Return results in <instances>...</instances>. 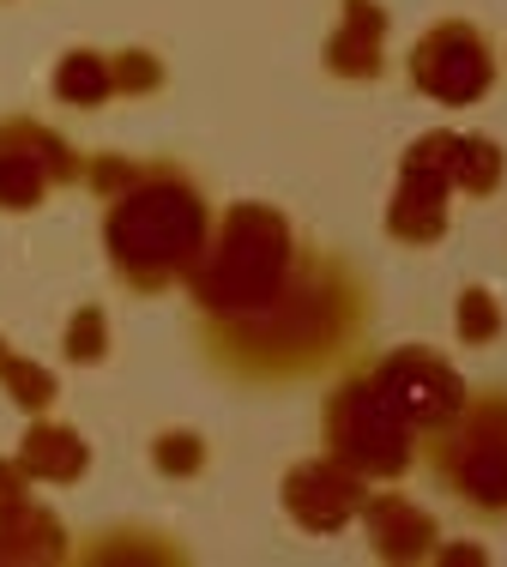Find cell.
<instances>
[{
	"label": "cell",
	"mask_w": 507,
	"mask_h": 567,
	"mask_svg": "<svg viewBox=\"0 0 507 567\" xmlns=\"http://www.w3.org/2000/svg\"><path fill=\"white\" fill-rule=\"evenodd\" d=\"M411 85L423 97L447 103V110H465V103L489 97V85H496V49L477 24L442 19L411 43Z\"/></svg>",
	"instance_id": "8"
},
{
	"label": "cell",
	"mask_w": 507,
	"mask_h": 567,
	"mask_svg": "<svg viewBox=\"0 0 507 567\" xmlns=\"http://www.w3.org/2000/svg\"><path fill=\"white\" fill-rule=\"evenodd\" d=\"M211 229L218 218L199 175L176 157H145V169L103 206V254L122 290L164 296L194 278Z\"/></svg>",
	"instance_id": "2"
},
{
	"label": "cell",
	"mask_w": 507,
	"mask_h": 567,
	"mask_svg": "<svg viewBox=\"0 0 507 567\" xmlns=\"http://www.w3.org/2000/svg\"><path fill=\"white\" fill-rule=\"evenodd\" d=\"M320 447L369 483H399L423 458V435L381 393L375 369H344V381L320 404Z\"/></svg>",
	"instance_id": "5"
},
{
	"label": "cell",
	"mask_w": 507,
	"mask_h": 567,
	"mask_svg": "<svg viewBox=\"0 0 507 567\" xmlns=\"http://www.w3.org/2000/svg\"><path fill=\"white\" fill-rule=\"evenodd\" d=\"M369 369H375L381 393L399 404V416H405L417 435L453 423V416L465 411V399H472V386L459 381V369H453L447 357H435V350H423V344H399V350H386L381 362H369Z\"/></svg>",
	"instance_id": "9"
},
{
	"label": "cell",
	"mask_w": 507,
	"mask_h": 567,
	"mask_svg": "<svg viewBox=\"0 0 507 567\" xmlns=\"http://www.w3.org/2000/svg\"><path fill=\"white\" fill-rule=\"evenodd\" d=\"M31 489H37L31 471H24L19 458H0V519L19 513V507H31Z\"/></svg>",
	"instance_id": "23"
},
{
	"label": "cell",
	"mask_w": 507,
	"mask_h": 567,
	"mask_svg": "<svg viewBox=\"0 0 507 567\" xmlns=\"http://www.w3.org/2000/svg\"><path fill=\"white\" fill-rule=\"evenodd\" d=\"M110 61H115V97H152V91H164V61L152 49H122Z\"/></svg>",
	"instance_id": "22"
},
{
	"label": "cell",
	"mask_w": 507,
	"mask_h": 567,
	"mask_svg": "<svg viewBox=\"0 0 507 567\" xmlns=\"http://www.w3.org/2000/svg\"><path fill=\"white\" fill-rule=\"evenodd\" d=\"M152 465H157V477L188 483L206 471V441H199L194 429H164V435L152 441Z\"/></svg>",
	"instance_id": "19"
},
{
	"label": "cell",
	"mask_w": 507,
	"mask_h": 567,
	"mask_svg": "<svg viewBox=\"0 0 507 567\" xmlns=\"http://www.w3.org/2000/svg\"><path fill=\"white\" fill-rule=\"evenodd\" d=\"M375 327V290L339 248H309L290 284L254 315H194V350L218 381L248 393L356 369Z\"/></svg>",
	"instance_id": "1"
},
{
	"label": "cell",
	"mask_w": 507,
	"mask_h": 567,
	"mask_svg": "<svg viewBox=\"0 0 507 567\" xmlns=\"http://www.w3.org/2000/svg\"><path fill=\"white\" fill-rule=\"evenodd\" d=\"M278 495H284V513L302 525V532L332 537V532H344L351 519H363L369 477H356L351 465H339L332 453H320V458L290 465L284 483H278Z\"/></svg>",
	"instance_id": "10"
},
{
	"label": "cell",
	"mask_w": 507,
	"mask_h": 567,
	"mask_svg": "<svg viewBox=\"0 0 507 567\" xmlns=\"http://www.w3.org/2000/svg\"><path fill=\"white\" fill-rule=\"evenodd\" d=\"M297 260H302L297 224L266 199H236V206H224V218L182 290H188L194 315H254L290 284Z\"/></svg>",
	"instance_id": "3"
},
{
	"label": "cell",
	"mask_w": 507,
	"mask_h": 567,
	"mask_svg": "<svg viewBox=\"0 0 507 567\" xmlns=\"http://www.w3.org/2000/svg\"><path fill=\"white\" fill-rule=\"evenodd\" d=\"M332 79H381L386 73V7L381 0H344L339 31L320 49Z\"/></svg>",
	"instance_id": "12"
},
{
	"label": "cell",
	"mask_w": 507,
	"mask_h": 567,
	"mask_svg": "<svg viewBox=\"0 0 507 567\" xmlns=\"http://www.w3.org/2000/svg\"><path fill=\"white\" fill-rule=\"evenodd\" d=\"M507 175V157L496 140H484V133H459V152H453V187L472 199H489L501 187Z\"/></svg>",
	"instance_id": "16"
},
{
	"label": "cell",
	"mask_w": 507,
	"mask_h": 567,
	"mask_svg": "<svg viewBox=\"0 0 507 567\" xmlns=\"http://www.w3.org/2000/svg\"><path fill=\"white\" fill-rule=\"evenodd\" d=\"M363 532H369V556H375V561H399V567H405V561H430L435 549H442L435 519L411 502V495H375V489H369Z\"/></svg>",
	"instance_id": "11"
},
{
	"label": "cell",
	"mask_w": 507,
	"mask_h": 567,
	"mask_svg": "<svg viewBox=\"0 0 507 567\" xmlns=\"http://www.w3.org/2000/svg\"><path fill=\"white\" fill-rule=\"evenodd\" d=\"M19 465L31 471L37 483H79L91 471V447H85V435L79 429H66V423H49V416H31V429H24V441H19Z\"/></svg>",
	"instance_id": "13"
},
{
	"label": "cell",
	"mask_w": 507,
	"mask_h": 567,
	"mask_svg": "<svg viewBox=\"0 0 507 567\" xmlns=\"http://www.w3.org/2000/svg\"><path fill=\"white\" fill-rule=\"evenodd\" d=\"M0 386H7V399L19 404L24 416H49V404L61 399V381H55V369H43V362L19 357V350H12L7 362H0Z\"/></svg>",
	"instance_id": "17"
},
{
	"label": "cell",
	"mask_w": 507,
	"mask_h": 567,
	"mask_svg": "<svg viewBox=\"0 0 507 567\" xmlns=\"http://www.w3.org/2000/svg\"><path fill=\"white\" fill-rule=\"evenodd\" d=\"M79 169L85 157L55 127H43L37 115H0V212L7 218H24L55 187H73Z\"/></svg>",
	"instance_id": "7"
},
{
	"label": "cell",
	"mask_w": 507,
	"mask_h": 567,
	"mask_svg": "<svg viewBox=\"0 0 507 567\" xmlns=\"http://www.w3.org/2000/svg\"><path fill=\"white\" fill-rule=\"evenodd\" d=\"M423 465L477 519H507V386L465 399L453 423L423 435Z\"/></svg>",
	"instance_id": "4"
},
{
	"label": "cell",
	"mask_w": 507,
	"mask_h": 567,
	"mask_svg": "<svg viewBox=\"0 0 507 567\" xmlns=\"http://www.w3.org/2000/svg\"><path fill=\"white\" fill-rule=\"evenodd\" d=\"M73 537H66V525L55 519L49 507H19V513H7L0 519V561H43V567H55V561H66L73 556Z\"/></svg>",
	"instance_id": "14"
},
{
	"label": "cell",
	"mask_w": 507,
	"mask_h": 567,
	"mask_svg": "<svg viewBox=\"0 0 507 567\" xmlns=\"http://www.w3.org/2000/svg\"><path fill=\"white\" fill-rule=\"evenodd\" d=\"M7 357H12V344H7V339H0V362H7Z\"/></svg>",
	"instance_id": "25"
},
{
	"label": "cell",
	"mask_w": 507,
	"mask_h": 567,
	"mask_svg": "<svg viewBox=\"0 0 507 567\" xmlns=\"http://www.w3.org/2000/svg\"><path fill=\"white\" fill-rule=\"evenodd\" d=\"M453 152H459V133H447V127H435V133L405 145L393 206H386V236L393 241L430 248V241L447 236V199L459 194L453 187Z\"/></svg>",
	"instance_id": "6"
},
{
	"label": "cell",
	"mask_w": 507,
	"mask_h": 567,
	"mask_svg": "<svg viewBox=\"0 0 507 567\" xmlns=\"http://www.w3.org/2000/svg\"><path fill=\"white\" fill-rule=\"evenodd\" d=\"M145 169V157H122V152H91L85 157V169H79V182L91 187V199H97V206H110L115 194H122V187L133 182V175Z\"/></svg>",
	"instance_id": "20"
},
{
	"label": "cell",
	"mask_w": 507,
	"mask_h": 567,
	"mask_svg": "<svg viewBox=\"0 0 507 567\" xmlns=\"http://www.w3.org/2000/svg\"><path fill=\"white\" fill-rule=\"evenodd\" d=\"M453 332H459V344H496L501 339V302L489 290H465L459 315H453Z\"/></svg>",
	"instance_id": "21"
},
{
	"label": "cell",
	"mask_w": 507,
	"mask_h": 567,
	"mask_svg": "<svg viewBox=\"0 0 507 567\" xmlns=\"http://www.w3.org/2000/svg\"><path fill=\"white\" fill-rule=\"evenodd\" d=\"M435 556H442V561H484V549H477V544H459V549H435Z\"/></svg>",
	"instance_id": "24"
},
{
	"label": "cell",
	"mask_w": 507,
	"mask_h": 567,
	"mask_svg": "<svg viewBox=\"0 0 507 567\" xmlns=\"http://www.w3.org/2000/svg\"><path fill=\"white\" fill-rule=\"evenodd\" d=\"M55 97L66 110H103L115 97V61L97 49H66L55 61Z\"/></svg>",
	"instance_id": "15"
},
{
	"label": "cell",
	"mask_w": 507,
	"mask_h": 567,
	"mask_svg": "<svg viewBox=\"0 0 507 567\" xmlns=\"http://www.w3.org/2000/svg\"><path fill=\"white\" fill-rule=\"evenodd\" d=\"M61 357L73 362V369H97V362L110 357V315H103L97 302H85L73 320H66V332H61Z\"/></svg>",
	"instance_id": "18"
}]
</instances>
